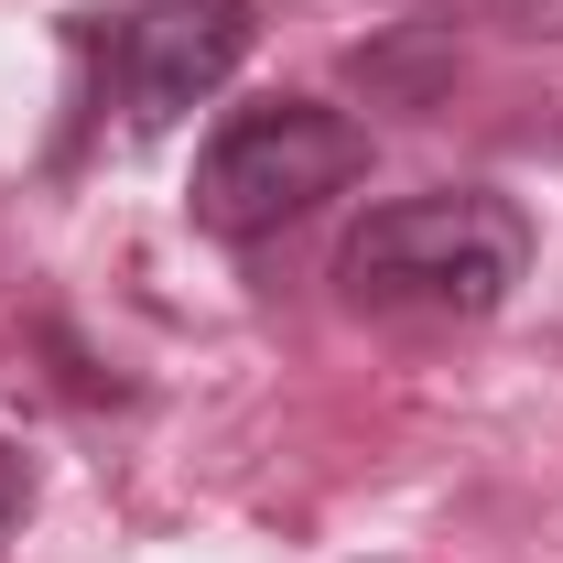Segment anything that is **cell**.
<instances>
[{
  "instance_id": "cell-2",
  "label": "cell",
  "mask_w": 563,
  "mask_h": 563,
  "mask_svg": "<svg viewBox=\"0 0 563 563\" xmlns=\"http://www.w3.org/2000/svg\"><path fill=\"white\" fill-rule=\"evenodd\" d=\"M368 131L325 98H261V109H228L196 152V228L207 239H272L292 217H314L325 196H347Z\"/></svg>"
},
{
  "instance_id": "cell-3",
  "label": "cell",
  "mask_w": 563,
  "mask_h": 563,
  "mask_svg": "<svg viewBox=\"0 0 563 563\" xmlns=\"http://www.w3.org/2000/svg\"><path fill=\"white\" fill-rule=\"evenodd\" d=\"M250 55V0H131L98 33V76L109 109L131 131H174L196 98H217Z\"/></svg>"
},
{
  "instance_id": "cell-1",
  "label": "cell",
  "mask_w": 563,
  "mask_h": 563,
  "mask_svg": "<svg viewBox=\"0 0 563 563\" xmlns=\"http://www.w3.org/2000/svg\"><path fill=\"white\" fill-rule=\"evenodd\" d=\"M520 272H531V217L488 185H433L401 207H368L357 239L336 250V282L368 314H455V325L498 314Z\"/></svg>"
},
{
  "instance_id": "cell-5",
  "label": "cell",
  "mask_w": 563,
  "mask_h": 563,
  "mask_svg": "<svg viewBox=\"0 0 563 563\" xmlns=\"http://www.w3.org/2000/svg\"><path fill=\"white\" fill-rule=\"evenodd\" d=\"M509 22H531V33H563V0H498Z\"/></svg>"
},
{
  "instance_id": "cell-4",
  "label": "cell",
  "mask_w": 563,
  "mask_h": 563,
  "mask_svg": "<svg viewBox=\"0 0 563 563\" xmlns=\"http://www.w3.org/2000/svg\"><path fill=\"white\" fill-rule=\"evenodd\" d=\"M22 509H33V477H22V455H11V444H0V531H11V520H22Z\"/></svg>"
}]
</instances>
